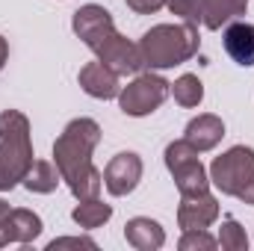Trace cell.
Masks as SVG:
<instances>
[{"instance_id": "cell-1", "label": "cell", "mask_w": 254, "mask_h": 251, "mask_svg": "<svg viewBox=\"0 0 254 251\" xmlns=\"http://www.w3.org/2000/svg\"><path fill=\"white\" fill-rule=\"evenodd\" d=\"M98 142H101V127L92 119L68 122L60 139L54 142V163L77 201L98 198L104 187V172L95 169L92 163V151L98 148Z\"/></svg>"}, {"instance_id": "cell-2", "label": "cell", "mask_w": 254, "mask_h": 251, "mask_svg": "<svg viewBox=\"0 0 254 251\" xmlns=\"http://www.w3.org/2000/svg\"><path fill=\"white\" fill-rule=\"evenodd\" d=\"M201 48L198 27L184 21V24H157L139 39V51L145 68L151 71H166L175 65L190 63Z\"/></svg>"}, {"instance_id": "cell-3", "label": "cell", "mask_w": 254, "mask_h": 251, "mask_svg": "<svg viewBox=\"0 0 254 251\" xmlns=\"http://www.w3.org/2000/svg\"><path fill=\"white\" fill-rule=\"evenodd\" d=\"M33 166L30 122L18 110L0 113V192L15 189Z\"/></svg>"}, {"instance_id": "cell-4", "label": "cell", "mask_w": 254, "mask_h": 251, "mask_svg": "<svg viewBox=\"0 0 254 251\" xmlns=\"http://www.w3.org/2000/svg\"><path fill=\"white\" fill-rule=\"evenodd\" d=\"M210 184L222 195L240 198L243 204L254 207V148L234 145L210 166Z\"/></svg>"}, {"instance_id": "cell-5", "label": "cell", "mask_w": 254, "mask_h": 251, "mask_svg": "<svg viewBox=\"0 0 254 251\" xmlns=\"http://www.w3.org/2000/svg\"><path fill=\"white\" fill-rule=\"evenodd\" d=\"M166 166L175 178V187L181 195H198V192H210V178L207 169L198 160V151L192 148L187 139H178L166 148Z\"/></svg>"}, {"instance_id": "cell-6", "label": "cell", "mask_w": 254, "mask_h": 251, "mask_svg": "<svg viewBox=\"0 0 254 251\" xmlns=\"http://www.w3.org/2000/svg\"><path fill=\"white\" fill-rule=\"evenodd\" d=\"M169 92H172V83H166L160 74H139L133 83H127L119 92V107L125 116L142 119V116H151L154 110H160V104L169 98Z\"/></svg>"}, {"instance_id": "cell-7", "label": "cell", "mask_w": 254, "mask_h": 251, "mask_svg": "<svg viewBox=\"0 0 254 251\" xmlns=\"http://www.w3.org/2000/svg\"><path fill=\"white\" fill-rule=\"evenodd\" d=\"M95 54H98V60H101V63L107 65V68H113L119 77L139 74V71L145 68V60H142L139 45L127 42L119 30H116V33H110V36L95 48Z\"/></svg>"}, {"instance_id": "cell-8", "label": "cell", "mask_w": 254, "mask_h": 251, "mask_svg": "<svg viewBox=\"0 0 254 251\" xmlns=\"http://www.w3.org/2000/svg\"><path fill=\"white\" fill-rule=\"evenodd\" d=\"M139 181H142V160L133 151L116 154L107 163V169H104V187H107L110 195H116V198L130 195L133 189L139 187Z\"/></svg>"}, {"instance_id": "cell-9", "label": "cell", "mask_w": 254, "mask_h": 251, "mask_svg": "<svg viewBox=\"0 0 254 251\" xmlns=\"http://www.w3.org/2000/svg\"><path fill=\"white\" fill-rule=\"evenodd\" d=\"M71 27H74V33H77V39H83V45L92 48V51H95L110 33H116L113 15H110L104 6H98V3H86V6H80V9L74 12Z\"/></svg>"}, {"instance_id": "cell-10", "label": "cell", "mask_w": 254, "mask_h": 251, "mask_svg": "<svg viewBox=\"0 0 254 251\" xmlns=\"http://www.w3.org/2000/svg\"><path fill=\"white\" fill-rule=\"evenodd\" d=\"M216 219H219V201H216L210 192L181 195L178 225H181L184 231H207Z\"/></svg>"}, {"instance_id": "cell-11", "label": "cell", "mask_w": 254, "mask_h": 251, "mask_svg": "<svg viewBox=\"0 0 254 251\" xmlns=\"http://www.w3.org/2000/svg\"><path fill=\"white\" fill-rule=\"evenodd\" d=\"M80 89L89 95V98H98V101H110V98H119L122 86H119V74L113 68L95 60V63H86L80 68Z\"/></svg>"}, {"instance_id": "cell-12", "label": "cell", "mask_w": 254, "mask_h": 251, "mask_svg": "<svg viewBox=\"0 0 254 251\" xmlns=\"http://www.w3.org/2000/svg\"><path fill=\"white\" fill-rule=\"evenodd\" d=\"M225 51L228 57L243 68H252L254 65V24H246V21H231L225 27Z\"/></svg>"}, {"instance_id": "cell-13", "label": "cell", "mask_w": 254, "mask_h": 251, "mask_svg": "<svg viewBox=\"0 0 254 251\" xmlns=\"http://www.w3.org/2000/svg\"><path fill=\"white\" fill-rule=\"evenodd\" d=\"M222 136H225V122L219 116H213V113H204V116L192 119L190 125H187V133H184V139L190 142L198 154L201 151H213L222 142Z\"/></svg>"}, {"instance_id": "cell-14", "label": "cell", "mask_w": 254, "mask_h": 251, "mask_svg": "<svg viewBox=\"0 0 254 251\" xmlns=\"http://www.w3.org/2000/svg\"><path fill=\"white\" fill-rule=\"evenodd\" d=\"M125 240L136 251H157L166 243V231L160 228V222H154L148 216H136L125 225Z\"/></svg>"}, {"instance_id": "cell-15", "label": "cell", "mask_w": 254, "mask_h": 251, "mask_svg": "<svg viewBox=\"0 0 254 251\" xmlns=\"http://www.w3.org/2000/svg\"><path fill=\"white\" fill-rule=\"evenodd\" d=\"M249 0H201V24L207 30H222L225 24L246 15Z\"/></svg>"}, {"instance_id": "cell-16", "label": "cell", "mask_w": 254, "mask_h": 251, "mask_svg": "<svg viewBox=\"0 0 254 251\" xmlns=\"http://www.w3.org/2000/svg\"><path fill=\"white\" fill-rule=\"evenodd\" d=\"M60 181H63V175H60L57 163L33 160V166H30V172L24 175V181H21V184L30 189V192H36V195H51L54 189L60 187Z\"/></svg>"}, {"instance_id": "cell-17", "label": "cell", "mask_w": 254, "mask_h": 251, "mask_svg": "<svg viewBox=\"0 0 254 251\" xmlns=\"http://www.w3.org/2000/svg\"><path fill=\"white\" fill-rule=\"evenodd\" d=\"M6 228H9V237H12V243H21V246H27V243H33V240L42 234V219H39L33 210H24V207H18V210H12V213H9V219H6Z\"/></svg>"}, {"instance_id": "cell-18", "label": "cell", "mask_w": 254, "mask_h": 251, "mask_svg": "<svg viewBox=\"0 0 254 251\" xmlns=\"http://www.w3.org/2000/svg\"><path fill=\"white\" fill-rule=\"evenodd\" d=\"M71 219H74L83 231H95V228H101V225H107V222L113 219V207L104 204L101 198H89V201H80V204L74 207Z\"/></svg>"}, {"instance_id": "cell-19", "label": "cell", "mask_w": 254, "mask_h": 251, "mask_svg": "<svg viewBox=\"0 0 254 251\" xmlns=\"http://www.w3.org/2000/svg\"><path fill=\"white\" fill-rule=\"evenodd\" d=\"M172 95L181 107H198L204 101V86H201L198 74H181L172 83Z\"/></svg>"}, {"instance_id": "cell-20", "label": "cell", "mask_w": 254, "mask_h": 251, "mask_svg": "<svg viewBox=\"0 0 254 251\" xmlns=\"http://www.w3.org/2000/svg\"><path fill=\"white\" fill-rule=\"evenodd\" d=\"M219 246L225 251H246L249 249V237H246V228L237 222V219H225L222 228H219Z\"/></svg>"}, {"instance_id": "cell-21", "label": "cell", "mask_w": 254, "mask_h": 251, "mask_svg": "<svg viewBox=\"0 0 254 251\" xmlns=\"http://www.w3.org/2000/svg\"><path fill=\"white\" fill-rule=\"evenodd\" d=\"M178 246H181V251H213L219 246V240L210 237L207 231H184Z\"/></svg>"}, {"instance_id": "cell-22", "label": "cell", "mask_w": 254, "mask_h": 251, "mask_svg": "<svg viewBox=\"0 0 254 251\" xmlns=\"http://www.w3.org/2000/svg\"><path fill=\"white\" fill-rule=\"evenodd\" d=\"M166 6L172 9V15H181L190 24L201 21V0H166Z\"/></svg>"}, {"instance_id": "cell-23", "label": "cell", "mask_w": 254, "mask_h": 251, "mask_svg": "<svg viewBox=\"0 0 254 251\" xmlns=\"http://www.w3.org/2000/svg\"><path fill=\"white\" fill-rule=\"evenodd\" d=\"M95 249V243L89 240V237H63V240H54L51 246H48V251H57V249Z\"/></svg>"}, {"instance_id": "cell-24", "label": "cell", "mask_w": 254, "mask_h": 251, "mask_svg": "<svg viewBox=\"0 0 254 251\" xmlns=\"http://www.w3.org/2000/svg\"><path fill=\"white\" fill-rule=\"evenodd\" d=\"M127 6L136 15H151V12H160L166 6V0H127Z\"/></svg>"}, {"instance_id": "cell-25", "label": "cell", "mask_w": 254, "mask_h": 251, "mask_svg": "<svg viewBox=\"0 0 254 251\" xmlns=\"http://www.w3.org/2000/svg\"><path fill=\"white\" fill-rule=\"evenodd\" d=\"M6 60H9V45H6V39L0 36V71H3V65H6Z\"/></svg>"}, {"instance_id": "cell-26", "label": "cell", "mask_w": 254, "mask_h": 251, "mask_svg": "<svg viewBox=\"0 0 254 251\" xmlns=\"http://www.w3.org/2000/svg\"><path fill=\"white\" fill-rule=\"evenodd\" d=\"M9 213H12V210H9V204H6V201L0 198V225H3L6 219H9Z\"/></svg>"}]
</instances>
